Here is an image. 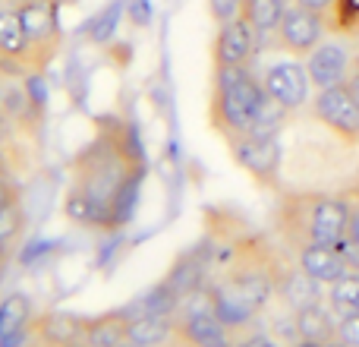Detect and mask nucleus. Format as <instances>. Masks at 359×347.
<instances>
[{"instance_id":"nucleus-5","label":"nucleus","mask_w":359,"mask_h":347,"mask_svg":"<svg viewBox=\"0 0 359 347\" xmlns=\"http://www.w3.org/2000/svg\"><path fill=\"white\" fill-rule=\"evenodd\" d=\"M19 19H22L25 38L32 48V60H35V73H44L50 67L63 44L60 29V0H22L16 4Z\"/></svg>"},{"instance_id":"nucleus-25","label":"nucleus","mask_w":359,"mask_h":347,"mask_svg":"<svg viewBox=\"0 0 359 347\" xmlns=\"http://www.w3.org/2000/svg\"><path fill=\"white\" fill-rule=\"evenodd\" d=\"M205 4H208V13L217 25L233 22V19H240V13H243V0H205Z\"/></svg>"},{"instance_id":"nucleus-3","label":"nucleus","mask_w":359,"mask_h":347,"mask_svg":"<svg viewBox=\"0 0 359 347\" xmlns=\"http://www.w3.org/2000/svg\"><path fill=\"white\" fill-rule=\"evenodd\" d=\"M350 209L353 199L341 192H280L274 205V230L290 249H299L306 243H341L347 237Z\"/></svg>"},{"instance_id":"nucleus-11","label":"nucleus","mask_w":359,"mask_h":347,"mask_svg":"<svg viewBox=\"0 0 359 347\" xmlns=\"http://www.w3.org/2000/svg\"><path fill=\"white\" fill-rule=\"evenodd\" d=\"M0 70L16 76L35 73V60H32V48L16 4H0Z\"/></svg>"},{"instance_id":"nucleus-8","label":"nucleus","mask_w":359,"mask_h":347,"mask_svg":"<svg viewBox=\"0 0 359 347\" xmlns=\"http://www.w3.org/2000/svg\"><path fill=\"white\" fill-rule=\"evenodd\" d=\"M262 86L265 95L274 98L287 114H297L303 105H309V73H306L303 63L297 60H278L262 73Z\"/></svg>"},{"instance_id":"nucleus-18","label":"nucleus","mask_w":359,"mask_h":347,"mask_svg":"<svg viewBox=\"0 0 359 347\" xmlns=\"http://www.w3.org/2000/svg\"><path fill=\"white\" fill-rule=\"evenodd\" d=\"M293 322H297V335L303 341H318V344H328L337 338V319H334V310L322 300L316 303L303 306V310L293 313Z\"/></svg>"},{"instance_id":"nucleus-29","label":"nucleus","mask_w":359,"mask_h":347,"mask_svg":"<svg viewBox=\"0 0 359 347\" xmlns=\"http://www.w3.org/2000/svg\"><path fill=\"white\" fill-rule=\"evenodd\" d=\"M290 6H303V10H312V13H318V16H328L334 0H290Z\"/></svg>"},{"instance_id":"nucleus-20","label":"nucleus","mask_w":359,"mask_h":347,"mask_svg":"<svg viewBox=\"0 0 359 347\" xmlns=\"http://www.w3.org/2000/svg\"><path fill=\"white\" fill-rule=\"evenodd\" d=\"M290 0H243V13L240 16L249 22V29L255 32V38H268L278 32L280 19H284Z\"/></svg>"},{"instance_id":"nucleus-19","label":"nucleus","mask_w":359,"mask_h":347,"mask_svg":"<svg viewBox=\"0 0 359 347\" xmlns=\"http://www.w3.org/2000/svg\"><path fill=\"white\" fill-rule=\"evenodd\" d=\"M174 332H177L174 313H136L130 319V338L145 347H168L174 341Z\"/></svg>"},{"instance_id":"nucleus-34","label":"nucleus","mask_w":359,"mask_h":347,"mask_svg":"<svg viewBox=\"0 0 359 347\" xmlns=\"http://www.w3.org/2000/svg\"><path fill=\"white\" fill-rule=\"evenodd\" d=\"M290 347H325V344H318V341H303V338H299V341H293Z\"/></svg>"},{"instance_id":"nucleus-7","label":"nucleus","mask_w":359,"mask_h":347,"mask_svg":"<svg viewBox=\"0 0 359 347\" xmlns=\"http://www.w3.org/2000/svg\"><path fill=\"white\" fill-rule=\"evenodd\" d=\"M230 155L255 183L278 186L280 174V143L278 136H259V133H243L230 139Z\"/></svg>"},{"instance_id":"nucleus-17","label":"nucleus","mask_w":359,"mask_h":347,"mask_svg":"<svg viewBox=\"0 0 359 347\" xmlns=\"http://www.w3.org/2000/svg\"><path fill=\"white\" fill-rule=\"evenodd\" d=\"M130 310H111L101 316H88L82 341L88 347H117L130 338Z\"/></svg>"},{"instance_id":"nucleus-6","label":"nucleus","mask_w":359,"mask_h":347,"mask_svg":"<svg viewBox=\"0 0 359 347\" xmlns=\"http://www.w3.org/2000/svg\"><path fill=\"white\" fill-rule=\"evenodd\" d=\"M312 117L328 133H334L337 139H344L347 145H359V101L347 89V82L316 92Z\"/></svg>"},{"instance_id":"nucleus-10","label":"nucleus","mask_w":359,"mask_h":347,"mask_svg":"<svg viewBox=\"0 0 359 347\" xmlns=\"http://www.w3.org/2000/svg\"><path fill=\"white\" fill-rule=\"evenodd\" d=\"M259 38L249 29L246 19H233V22L217 25L215 44H211V60L215 70H236V67H252V57L259 51Z\"/></svg>"},{"instance_id":"nucleus-31","label":"nucleus","mask_w":359,"mask_h":347,"mask_svg":"<svg viewBox=\"0 0 359 347\" xmlns=\"http://www.w3.org/2000/svg\"><path fill=\"white\" fill-rule=\"evenodd\" d=\"M6 101H10V79L0 70V117H6Z\"/></svg>"},{"instance_id":"nucleus-26","label":"nucleus","mask_w":359,"mask_h":347,"mask_svg":"<svg viewBox=\"0 0 359 347\" xmlns=\"http://www.w3.org/2000/svg\"><path fill=\"white\" fill-rule=\"evenodd\" d=\"M337 341L347 347H359V313H347L337 319Z\"/></svg>"},{"instance_id":"nucleus-27","label":"nucleus","mask_w":359,"mask_h":347,"mask_svg":"<svg viewBox=\"0 0 359 347\" xmlns=\"http://www.w3.org/2000/svg\"><path fill=\"white\" fill-rule=\"evenodd\" d=\"M16 199H22V190H19V183L6 171H0V211H4L10 202H16Z\"/></svg>"},{"instance_id":"nucleus-22","label":"nucleus","mask_w":359,"mask_h":347,"mask_svg":"<svg viewBox=\"0 0 359 347\" xmlns=\"http://www.w3.org/2000/svg\"><path fill=\"white\" fill-rule=\"evenodd\" d=\"M29 332V300L25 297H10L0 306V341Z\"/></svg>"},{"instance_id":"nucleus-2","label":"nucleus","mask_w":359,"mask_h":347,"mask_svg":"<svg viewBox=\"0 0 359 347\" xmlns=\"http://www.w3.org/2000/svg\"><path fill=\"white\" fill-rule=\"evenodd\" d=\"M280 259L265 237L240 234L230 237L224 249L211 256L217 262L215 278L208 281L215 291V313L224 325L243 332L278 294V268Z\"/></svg>"},{"instance_id":"nucleus-33","label":"nucleus","mask_w":359,"mask_h":347,"mask_svg":"<svg viewBox=\"0 0 359 347\" xmlns=\"http://www.w3.org/2000/svg\"><path fill=\"white\" fill-rule=\"evenodd\" d=\"M10 259H13V249L6 247V243H0V275L6 272V266H10Z\"/></svg>"},{"instance_id":"nucleus-21","label":"nucleus","mask_w":359,"mask_h":347,"mask_svg":"<svg viewBox=\"0 0 359 347\" xmlns=\"http://www.w3.org/2000/svg\"><path fill=\"white\" fill-rule=\"evenodd\" d=\"M328 306L341 316L359 313V272H344L334 284H328Z\"/></svg>"},{"instance_id":"nucleus-1","label":"nucleus","mask_w":359,"mask_h":347,"mask_svg":"<svg viewBox=\"0 0 359 347\" xmlns=\"http://www.w3.org/2000/svg\"><path fill=\"white\" fill-rule=\"evenodd\" d=\"M145 174L149 158L136 126L123 117L95 120L92 139L69 158L63 211L86 228L120 230L136 211Z\"/></svg>"},{"instance_id":"nucleus-35","label":"nucleus","mask_w":359,"mask_h":347,"mask_svg":"<svg viewBox=\"0 0 359 347\" xmlns=\"http://www.w3.org/2000/svg\"><path fill=\"white\" fill-rule=\"evenodd\" d=\"M117 347H145V344H139V341H133V338H126V341H120Z\"/></svg>"},{"instance_id":"nucleus-13","label":"nucleus","mask_w":359,"mask_h":347,"mask_svg":"<svg viewBox=\"0 0 359 347\" xmlns=\"http://www.w3.org/2000/svg\"><path fill=\"white\" fill-rule=\"evenodd\" d=\"M88 316H76L67 310H50L41 313L38 319L29 322V335L35 338L38 347H69L76 341H82Z\"/></svg>"},{"instance_id":"nucleus-30","label":"nucleus","mask_w":359,"mask_h":347,"mask_svg":"<svg viewBox=\"0 0 359 347\" xmlns=\"http://www.w3.org/2000/svg\"><path fill=\"white\" fill-rule=\"evenodd\" d=\"M344 240L359 243V199H353V209H350V224H347V237Z\"/></svg>"},{"instance_id":"nucleus-12","label":"nucleus","mask_w":359,"mask_h":347,"mask_svg":"<svg viewBox=\"0 0 359 347\" xmlns=\"http://www.w3.org/2000/svg\"><path fill=\"white\" fill-rule=\"evenodd\" d=\"M350 67H353V57L341 41H322L306 60V73H309V82L316 92L347 82Z\"/></svg>"},{"instance_id":"nucleus-36","label":"nucleus","mask_w":359,"mask_h":347,"mask_svg":"<svg viewBox=\"0 0 359 347\" xmlns=\"http://www.w3.org/2000/svg\"><path fill=\"white\" fill-rule=\"evenodd\" d=\"M325 347H347V344H341V341H337V338H334V341H328Z\"/></svg>"},{"instance_id":"nucleus-39","label":"nucleus","mask_w":359,"mask_h":347,"mask_svg":"<svg viewBox=\"0 0 359 347\" xmlns=\"http://www.w3.org/2000/svg\"><path fill=\"white\" fill-rule=\"evenodd\" d=\"M63 4H73V0H60V6H63Z\"/></svg>"},{"instance_id":"nucleus-40","label":"nucleus","mask_w":359,"mask_h":347,"mask_svg":"<svg viewBox=\"0 0 359 347\" xmlns=\"http://www.w3.org/2000/svg\"><path fill=\"white\" fill-rule=\"evenodd\" d=\"M0 171H4V158H0Z\"/></svg>"},{"instance_id":"nucleus-9","label":"nucleus","mask_w":359,"mask_h":347,"mask_svg":"<svg viewBox=\"0 0 359 347\" xmlns=\"http://www.w3.org/2000/svg\"><path fill=\"white\" fill-rule=\"evenodd\" d=\"M325 32H328L325 16L303 10V6H287L284 19H280L278 32H274V41L287 54H312L325 41Z\"/></svg>"},{"instance_id":"nucleus-4","label":"nucleus","mask_w":359,"mask_h":347,"mask_svg":"<svg viewBox=\"0 0 359 347\" xmlns=\"http://www.w3.org/2000/svg\"><path fill=\"white\" fill-rule=\"evenodd\" d=\"M265 86L249 67L236 70H215L211 82V105L208 120L224 139H236L255 126L262 105H265Z\"/></svg>"},{"instance_id":"nucleus-37","label":"nucleus","mask_w":359,"mask_h":347,"mask_svg":"<svg viewBox=\"0 0 359 347\" xmlns=\"http://www.w3.org/2000/svg\"><path fill=\"white\" fill-rule=\"evenodd\" d=\"M168 347H189V344H180V341H170Z\"/></svg>"},{"instance_id":"nucleus-16","label":"nucleus","mask_w":359,"mask_h":347,"mask_svg":"<svg viewBox=\"0 0 359 347\" xmlns=\"http://www.w3.org/2000/svg\"><path fill=\"white\" fill-rule=\"evenodd\" d=\"M174 341L189 344V347H233L236 332L224 325L221 319L211 316H192V319H177Z\"/></svg>"},{"instance_id":"nucleus-14","label":"nucleus","mask_w":359,"mask_h":347,"mask_svg":"<svg viewBox=\"0 0 359 347\" xmlns=\"http://www.w3.org/2000/svg\"><path fill=\"white\" fill-rule=\"evenodd\" d=\"M293 259L297 266L309 275L318 284H334L344 272H347V262H344L341 243H306V247L293 249Z\"/></svg>"},{"instance_id":"nucleus-32","label":"nucleus","mask_w":359,"mask_h":347,"mask_svg":"<svg viewBox=\"0 0 359 347\" xmlns=\"http://www.w3.org/2000/svg\"><path fill=\"white\" fill-rule=\"evenodd\" d=\"M347 89L353 92V98L359 101V67H350V76H347Z\"/></svg>"},{"instance_id":"nucleus-15","label":"nucleus","mask_w":359,"mask_h":347,"mask_svg":"<svg viewBox=\"0 0 359 347\" xmlns=\"http://www.w3.org/2000/svg\"><path fill=\"white\" fill-rule=\"evenodd\" d=\"M322 287L325 284L312 281L309 275H306L303 268L297 266V259H293V262L280 259V268H278V294H274V297H280V303H284L290 313H297V310H303V306L322 300Z\"/></svg>"},{"instance_id":"nucleus-23","label":"nucleus","mask_w":359,"mask_h":347,"mask_svg":"<svg viewBox=\"0 0 359 347\" xmlns=\"http://www.w3.org/2000/svg\"><path fill=\"white\" fill-rule=\"evenodd\" d=\"M22 234H25V209H22V199H16V202H10L0 211V243L16 249Z\"/></svg>"},{"instance_id":"nucleus-38","label":"nucleus","mask_w":359,"mask_h":347,"mask_svg":"<svg viewBox=\"0 0 359 347\" xmlns=\"http://www.w3.org/2000/svg\"><path fill=\"white\" fill-rule=\"evenodd\" d=\"M0 4H22V0H0Z\"/></svg>"},{"instance_id":"nucleus-28","label":"nucleus","mask_w":359,"mask_h":347,"mask_svg":"<svg viewBox=\"0 0 359 347\" xmlns=\"http://www.w3.org/2000/svg\"><path fill=\"white\" fill-rule=\"evenodd\" d=\"M233 347H280V344L268 332H246V335H236Z\"/></svg>"},{"instance_id":"nucleus-24","label":"nucleus","mask_w":359,"mask_h":347,"mask_svg":"<svg viewBox=\"0 0 359 347\" xmlns=\"http://www.w3.org/2000/svg\"><path fill=\"white\" fill-rule=\"evenodd\" d=\"M117 19H120V4H111L92 22V38H95V41H107V38L114 35V29H117Z\"/></svg>"}]
</instances>
